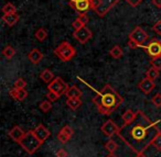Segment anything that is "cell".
<instances>
[{
    "mask_svg": "<svg viewBox=\"0 0 161 157\" xmlns=\"http://www.w3.org/2000/svg\"><path fill=\"white\" fill-rule=\"evenodd\" d=\"M101 130H102V132H103V134L105 135V136L113 137L114 135L118 134L119 131H120V128L117 126V124L115 123L113 120H107V121H106L105 123L102 125Z\"/></svg>",
    "mask_w": 161,
    "mask_h": 157,
    "instance_id": "10",
    "label": "cell"
},
{
    "mask_svg": "<svg viewBox=\"0 0 161 157\" xmlns=\"http://www.w3.org/2000/svg\"><path fill=\"white\" fill-rule=\"evenodd\" d=\"M39 107H40L41 111H43V112H47V111L51 110L52 103H51V101H50V100H44V101L41 102Z\"/></svg>",
    "mask_w": 161,
    "mask_h": 157,
    "instance_id": "28",
    "label": "cell"
},
{
    "mask_svg": "<svg viewBox=\"0 0 161 157\" xmlns=\"http://www.w3.org/2000/svg\"><path fill=\"white\" fill-rule=\"evenodd\" d=\"M3 21L8 25V27H14L19 21V14L17 13H8L3 16Z\"/></svg>",
    "mask_w": 161,
    "mask_h": 157,
    "instance_id": "17",
    "label": "cell"
},
{
    "mask_svg": "<svg viewBox=\"0 0 161 157\" xmlns=\"http://www.w3.org/2000/svg\"><path fill=\"white\" fill-rule=\"evenodd\" d=\"M123 101V97L115 89H113L110 85L104 86L103 89L97 91L96 96L93 98V102L96 106L98 112L105 115H109L117 110Z\"/></svg>",
    "mask_w": 161,
    "mask_h": 157,
    "instance_id": "2",
    "label": "cell"
},
{
    "mask_svg": "<svg viewBox=\"0 0 161 157\" xmlns=\"http://www.w3.org/2000/svg\"><path fill=\"white\" fill-rule=\"evenodd\" d=\"M143 49L147 51V54L150 57H157V56H161V41L153 39L149 42V44L143 46Z\"/></svg>",
    "mask_w": 161,
    "mask_h": 157,
    "instance_id": "9",
    "label": "cell"
},
{
    "mask_svg": "<svg viewBox=\"0 0 161 157\" xmlns=\"http://www.w3.org/2000/svg\"><path fill=\"white\" fill-rule=\"evenodd\" d=\"M159 132L157 122H152L141 111H137L136 119L131 123L121 126L117 135L138 154L152 145V141Z\"/></svg>",
    "mask_w": 161,
    "mask_h": 157,
    "instance_id": "1",
    "label": "cell"
},
{
    "mask_svg": "<svg viewBox=\"0 0 161 157\" xmlns=\"http://www.w3.org/2000/svg\"><path fill=\"white\" fill-rule=\"evenodd\" d=\"M72 27L74 28V30H80V29H82V28H84L85 25L83 24V23L80 22L78 19H76V20H74L73 21V23H72Z\"/></svg>",
    "mask_w": 161,
    "mask_h": 157,
    "instance_id": "37",
    "label": "cell"
},
{
    "mask_svg": "<svg viewBox=\"0 0 161 157\" xmlns=\"http://www.w3.org/2000/svg\"><path fill=\"white\" fill-rule=\"evenodd\" d=\"M71 3H75V1H80V0H69Z\"/></svg>",
    "mask_w": 161,
    "mask_h": 157,
    "instance_id": "44",
    "label": "cell"
},
{
    "mask_svg": "<svg viewBox=\"0 0 161 157\" xmlns=\"http://www.w3.org/2000/svg\"><path fill=\"white\" fill-rule=\"evenodd\" d=\"M109 54L113 58L118 60V58H120L121 56H123V50H121L120 46H118V45H115V46L109 51Z\"/></svg>",
    "mask_w": 161,
    "mask_h": 157,
    "instance_id": "24",
    "label": "cell"
},
{
    "mask_svg": "<svg viewBox=\"0 0 161 157\" xmlns=\"http://www.w3.org/2000/svg\"><path fill=\"white\" fill-rule=\"evenodd\" d=\"M82 95H83L82 90L80 88H77L76 86H71L67 89L66 92H65V96L67 98H80Z\"/></svg>",
    "mask_w": 161,
    "mask_h": 157,
    "instance_id": "19",
    "label": "cell"
},
{
    "mask_svg": "<svg viewBox=\"0 0 161 157\" xmlns=\"http://www.w3.org/2000/svg\"><path fill=\"white\" fill-rule=\"evenodd\" d=\"M34 134H36V136L38 137L39 139H40L41 142H44L45 139H47L50 137V135H51V133H50V131L47 130V128H45L44 125H42V124H40V125H38L36 128V130H33Z\"/></svg>",
    "mask_w": 161,
    "mask_h": 157,
    "instance_id": "14",
    "label": "cell"
},
{
    "mask_svg": "<svg viewBox=\"0 0 161 157\" xmlns=\"http://www.w3.org/2000/svg\"><path fill=\"white\" fill-rule=\"evenodd\" d=\"M152 3H153L157 8H161V0H152Z\"/></svg>",
    "mask_w": 161,
    "mask_h": 157,
    "instance_id": "41",
    "label": "cell"
},
{
    "mask_svg": "<svg viewBox=\"0 0 161 157\" xmlns=\"http://www.w3.org/2000/svg\"><path fill=\"white\" fill-rule=\"evenodd\" d=\"M106 157H117V156L115 155V153H109V154H108Z\"/></svg>",
    "mask_w": 161,
    "mask_h": 157,
    "instance_id": "43",
    "label": "cell"
},
{
    "mask_svg": "<svg viewBox=\"0 0 161 157\" xmlns=\"http://www.w3.org/2000/svg\"><path fill=\"white\" fill-rule=\"evenodd\" d=\"M40 78L42 79L43 82H45V84L49 85L55 77H54V74L52 73L50 69H44V71L40 74Z\"/></svg>",
    "mask_w": 161,
    "mask_h": 157,
    "instance_id": "21",
    "label": "cell"
},
{
    "mask_svg": "<svg viewBox=\"0 0 161 157\" xmlns=\"http://www.w3.org/2000/svg\"><path fill=\"white\" fill-rule=\"evenodd\" d=\"M149 36H148L147 32L141 27H136L129 34V40L136 43L138 47H142V45L147 42Z\"/></svg>",
    "mask_w": 161,
    "mask_h": 157,
    "instance_id": "6",
    "label": "cell"
},
{
    "mask_svg": "<svg viewBox=\"0 0 161 157\" xmlns=\"http://www.w3.org/2000/svg\"><path fill=\"white\" fill-rule=\"evenodd\" d=\"M25 86H27V81H25L23 78H18V79L14 81V87L17 89H22V88H25Z\"/></svg>",
    "mask_w": 161,
    "mask_h": 157,
    "instance_id": "32",
    "label": "cell"
},
{
    "mask_svg": "<svg viewBox=\"0 0 161 157\" xmlns=\"http://www.w3.org/2000/svg\"><path fill=\"white\" fill-rule=\"evenodd\" d=\"M129 5H131V6H134V7H137V6L139 5L140 3H142L143 0H126Z\"/></svg>",
    "mask_w": 161,
    "mask_h": 157,
    "instance_id": "39",
    "label": "cell"
},
{
    "mask_svg": "<svg viewBox=\"0 0 161 157\" xmlns=\"http://www.w3.org/2000/svg\"><path fill=\"white\" fill-rule=\"evenodd\" d=\"M90 1L91 10H93L98 17L103 18L113 9V7L118 3L119 0H90Z\"/></svg>",
    "mask_w": 161,
    "mask_h": 157,
    "instance_id": "4",
    "label": "cell"
},
{
    "mask_svg": "<svg viewBox=\"0 0 161 157\" xmlns=\"http://www.w3.org/2000/svg\"><path fill=\"white\" fill-rule=\"evenodd\" d=\"M78 20L80 21V22L83 23L84 25H86L88 23V21H90V18H88V16L87 14L85 13V12H84V13H80V16H78Z\"/></svg>",
    "mask_w": 161,
    "mask_h": 157,
    "instance_id": "35",
    "label": "cell"
},
{
    "mask_svg": "<svg viewBox=\"0 0 161 157\" xmlns=\"http://www.w3.org/2000/svg\"><path fill=\"white\" fill-rule=\"evenodd\" d=\"M3 14H8V13H16L17 12V8L14 7V3H7L5 6L3 7Z\"/></svg>",
    "mask_w": 161,
    "mask_h": 157,
    "instance_id": "26",
    "label": "cell"
},
{
    "mask_svg": "<svg viewBox=\"0 0 161 157\" xmlns=\"http://www.w3.org/2000/svg\"><path fill=\"white\" fill-rule=\"evenodd\" d=\"M36 39L38 41H40V42H42V41H44L45 39L47 38V30H44L43 28H40V29H38L36 31Z\"/></svg>",
    "mask_w": 161,
    "mask_h": 157,
    "instance_id": "25",
    "label": "cell"
},
{
    "mask_svg": "<svg viewBox=\"0 0 161 157\" xmlns=\"http://www.w3.org/2000/svg\"><path fill=\"white\" fill-rule=\"evenodd\" d=\"M54 54L60 58L62 62H69L71 60L74 56L76 55V50L74 46H72L69 42H62L55 50H54Z\"/></svg>",
    "mask_w": 161,
    "mask_h": 157,
    "instance_id": "5",
    "label": "cell"
},
{
    "mask_svg": "<svg viewBox=\"0 0 161 157\" xmlns=\"http://www.w3.org/2000/svg\"><path fill=\"white\" fill-rule=\"evenodd\" d=\"M3 55L8 60H11L14 55H16V50L11 46V45H7L5 49L3 50Z\"/></svg>",
    "mask_w": 161,
    "mask_h": 157,
    "instance_id": "23",
    "label": "cell"
},
{
    "mask_svg": "<svg viewBox=\"0 0 161 157\" xmlns=\"http://www.w3.org/2000/svg\"><path fill=\"white\" fill-rule=\"evenodd\" d=\"M56 157H67V152L64 149V148H58L55 153Z\"/></svg>",
    "mask_w": 161,
    "mask_h": 157,
    "instance_id": "38",
    "label": "cell"
},
{
    "mask_svg": "<svg viewBox=\"0 0 161 157\" xmlns=\"http://www.w3.org/2000/svg\"><path fill=\"white\" fill-rule=\"evenodd\" d=\"M69 88V86L61 77H55L49 85H47V90L53 91V92L58 93V95H60V96L65 95V92H66Z\"/></svg>",
    "mask_w": 161,
    "mask_h": 157,
    "instance_id": "7",
    "label": "cell"
},
{
    "mask_svg": "<svg viewBox=\"0 0 161 157\" xmlns=\"http://www.w3.org/2000/svg\"><path fill=\"white\" fill-rule=\"evenodd\" d=\"M73 128H71L69 125H65L62 128V130L58 132V142H61L62 144H65L71 139V137L73 136Z\"/></svg>",
    "mask_w": 161,
    "mask_h": 157,
    "instance_id": "11",
    "label": "cell"
},
{
    "mask_svg": "<svg viewBox=\"0 0 161 157\" xmlns=\"http://www.w3.org/2000/svg\"><path fill=\"white\" fill-rule=\"evenodd\" d=\"M73 36L77 42H80V44H85L88 41L92 39L93 33L87 27H84L80 30H75L73 33Z\"/></svg>",
    "mask_w": 161,
    "mask_h": 157,
    "instance_id": "8",
    "label": "cell"
},
{
    "mask_svg": "<svg viewBox=\"0 0 161 157\" xmlns=\"http://www.w3.org/2000/svg\"><path fill=\"white\" fill-rule=\"evenodd\" d=\"M136 117H137V112L130 110V109L126 110L125 113L123 114V117H121L123 118V121H124V125H127V124L131 123V122L136 119Z\"/></svg>",
    "mask_w": 161,
    "mask_h": 157,
    "instance_id": "18",
    "label": "cell"
},
{
    "mask_svg": "<svg viewBox=\"0 0 161 157\" xmlns=\"http://www.w3.org/2000/svg\"><path fill=\"white\" fill-rule=\"evenodd\" d=\"M128 46H129L130 49H137V47H138V45H137L135 42H132V41L129 40V42H128Z\"/></svg>",
    "mask_w": 161,
    "mask_h": 157,
    "instance_id": "40",
    "label": "cell"
},
{
    "mask_svg": "<svg viewBox=\"0 0 161 157\" xmlns=\"http://www.w3.org/2000/svg\"><path fill=\"white\" fill-rule=\"evenodd\" d=\"M25 134V132L18 125L14 126V128L8 132V135H9L14 142H17V143H19V142L21 141V139H22Z\"/></svg>",
    "mask_w": 161,
    "mask_h": 157,
    "instance_id": "15",
    "label": "cell"
},
{
    "mask_svg": "<svg viewBox=\"0 0 161 157\" xmlns=\"http://www.w3.org/2000/svg\"><path fill=\"white\" fill-rule=\"evenodd\" d=\"M150 63H151L152 67H154V68L159 69V71L161 69V56H157V57H151V60H150Z\"/></svg>",
    "mask_w": 161,
    "mask_h": 157,
    "instance_id": "30",
    "label": "cell"
},
{
    "mask_svg": "<svg viewBox=\"0 0 161 157\" xmlns=\"http://www.w3.org/2000/svg\"><path fill=\"white\" fill-rule=\"evenodd\" d=\"M159 76H160L159 69L154 68V67H150V68L146 71V77L149 78V79H151V80H153V81L157 79V78H159Z\"/></svg>",
    "mask_w": 161,
    "mask_h": 157,
    "instance_id": "22",
    "label": "cell"
},
{
    "mask_svg": "<svg viewBox=\"0 0 161 157\" xmlns=\"http://www.w3.org/2000/svg\"><path fill=\"white\" fill-rule=\"evenodd\" d=\"M136 157H147V156H145L143 153H138V154L136 155Z\"/></svg>",
    "mask_w": 161,
    "mask_h": 157,
    "instance_id": "42",
    "label": "cell"
},
{
    "mask_svg": "<svg viewBox=\"0 0 161 157\" xmlns=\"http://www.w3.org/2000/svg\"><path fill=\"white\" fill-rule=\"evenodd\" d=\"M28 97V91L25 88L18 89V95H17V100L18 101H23Z\"/></svg>",
    "mask_w": 161,
    "mask_h": 157,
    "instance_id": "31",
    "label": "cell"
},
{
    "mask_svg": "<svg viewBox=\"0 0 161 157\" xmlns=\"http://www.w3.org/2000/svg\"><path fill=\"white\" fill-rule=\"evenodd\" d=\"M66 104L71 110L75 111L82 106V100H80V98H67Z\"/></svg>",
    "mask_w": 161,
    "mask_h": 157,
    "instance_id": "20",
    "label": "cell"
},
{
    "mask_svg": "<svg viewBox=\"0 0 161 157\" xmlns=\"http://www.w3.org/2000/svg\"><path fill=\"white\" fill-rule=\"evenodd\" d=\"M154 87H156V85H154L153 80L149 79V78H147V77L141 79V81L138 84V88L140 89L145 95H149V93L153 90Z\"/></svg>",
    "mask_w": 161,
    "mask_h": 157,
    "instance_id": "12",
    "label": "cell"
},
{
    "mask_svg": "<svg viewBox=\"0 0 161 157\" xmlns=\"http://www.w3.org/2000/svg\"><path fill=\"white\" fill-rule=\"evenodd\" d=\"M60 97H61V96H60V95H58V93L53 92V91H51V90H47V100H50L51 102L56 101V100H58Z\"/></svg>",
    "mask_w": 161,
    "mask_h": 157,
    "instance_id": "33",
    "label": "cell"
},
{
    "mask_svg": "<svg viewBox=\"0 0 161 157\" xmlns=\"http://www.w3.org/2000/svg\"><path fill=\"white\" fill-rule=\"evenodd\" d=\"M28 58L32 64H39L41 62V60L43 58V54L41 53L40 50L38 49H33L29 52L28 54Z\"/></svg>",
    "mask_w": 161,
    "mask_h": 157,
    "instance_id": "16",
    "label": "cell"
},
{
    "mask_svg": "<svg viewBox=\"0 0 161 157\" xmlns=\"http://www.w3.org/2000/svg\"><path fill=\"white\" fill-rule=\"evenodd\" d=\"M105 148L109 153H115L117 150V148H118V145H117V143H115V142L113 141V139H109V141H108L107 143H106Z\"/></svg>",
    "mask_w": 161,
    "mask_h": 157,
    "instance_id": "27",
    "label": "cell"
},
{
    "mask_svg": "<svg viewBox=\"0 0 161 157\" xmlns=\"http://www.w3.org/2000/svg\"><path fill=\"white\" fill-rule=\"evenodd\" d=\"M151 101L156 108H160L161 107V93H157V95H154V97H152Z\"/></svg>",
    "mask_w": 161,
    "mask_h": 157,
    "instance_id": "34",
    "label": "cell"
},
{
    "mask_svg": "<svg viewBox=\"0 0 161 157\" xmlns=\"http://www.w3.org/2000/svg\"><path fill=\"white\" fill-rule=\"evenodd\" d=\"M71 6L78 12H84L91 10V1L90 0H80V1H75V3H71Z\"/></svg>",
    "mask_w": 161,
    "mask_h": 157,
    "instance_id": "13",
    "label": "cell"
},
{
    "mask_svg": "<svg viewBox=\"0 0 161 157\" xmlns=\"http://www.w3.org/2000/svg\"><path fill=\"white\" fill-rule=\"evenodd\" d=\"M152 146H154V147L157 148V150H159V152L161 150V132H159L158 134H157V136L153 139V141H152Z\"/></svg>",
    "mask_w": 161,
    "mask_h": 157,
    "instance_id": "29",
    "label": "cell"
},
{
    "mask_svg": "<svg viewBox=\"0 0 161 157\" xmlns=\"http://www.w3.org/2000/svg\"><path fill=\"white\" fill-rule=\"evenodd\" d=\"M152 30H153L158 35H161V20L157 21V22L154 23L153 27H152Z\"/></svg>",
    "mask_w": 161,
    "mask_h": 157,
    "instance_id": "36",
    "label": "cell"
},
{
    "mask_svg": "<svg viewBox=\"0 0 161 157\" xmlns=\"http://www.w3.org/2000/svg\"><path fill=\"white\" fill-rule=\"evenodd\" d=\"M20 146L28 153L29 155H32L36 153V150L42 145V142L36 136L33 131H28L25 132V134L23 135V137L21 139V141L19 142Z\"/></svg>",
    "mask_w": 161,
    "mask_h": 157,
    "instance_id": "3",
    "label": "cell"
}]
</instances>
